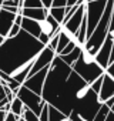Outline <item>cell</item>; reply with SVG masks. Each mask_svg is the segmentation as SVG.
<instances>
[{
	"label": "cell",
	"mask_w": 114,
	"mask_h": 121,
	"mask_svg": "<svg viewBox=\"0 0 114 121\" xmlns=\"http://www.w3.org/2000/svg\"><path fill=\"white\" fill-rule=\"evenodd\" d=\"M43 47L44 44L39 39L22 29L19 34L6 37L0 46V70L10 76L19 67L33 61Z\"/></svg>",
	"instance_id": "6da1fadb"
},
{
	"label": "cell",
	"mask_w": 114,
	"mask_h": 121,
	"mask_svg": "<svg viewBox=\"0 0 114 121\" xmlns=\"http://www.w3.org/2000/svg\"><path fill=\"white\" fill-rule=\"evenodd\" d=\"M71 69L80 77H83L88 84H91L96 78H98L100 76H103L105 73V70L97 63L96 54L90 53L86 47H83L79 58L76 60V63L71 66Z\"/></svg>",
	"instance_id": "7a4b0ae2"
},
{
	"label": "cell",
	"mask_w": 114,
	"mask_h": 121,
	"mask_svg": "<svg viewBox=\"0 0 114 121\" xmlns=\"http://www.w3.org/2000/svg\"><path fill=\"white\" fill-rule=\"evenodd\" d=\"M107 4V0H91L86 3V17H87V39L94 31L96 26L98 24L104 9Z\"/></svg>",
	"instance_id": "3957f363"
},
{
	"label": "cell",
	"mask_w": 114,
	"mask_h": 121,
	"mask_svg": "<svg viewBox=\"0 0 114 121\" xmlns=\"http://www.w3.org/2000/svg\"><path fill=\"white\" fill-rule=\"evenodd\" d=\"M16 95L23 101V104H24L26 107H29L30 110H33L37 115H40L41 108H43V105H44V103H46L40 94L31 91V90L27 88L26 86H22V87L19 88V91H17Z\"/></svg>",
	"instance_id": "277c9868"
},
{
	"label": "cell",
	"mask_w": 114,
	"mask_h": 121,
	"mask_svg": "<svg viewBox=\"0 0 114 121\" xmlns=\"http://www.w3.org/2000/svg\"><path fill=\"white\" fill-rule=\"evenodd\" d=\"M57 54H56V50H53L48 44H46L43 48H41V51L37 54V57L34 58V61H33V67H31V70H30V74L29 76H33V74H36L37 71H40L41 69H44V67H48L50 64H51V61L54 60V57H56Z\"/></svg>",
	"instance_id": "5b68a950"
},
{
	"label": "cell",
	"mask_w": 114,
	"mask_h": 121,
	"mask_svg": "<svg viewBox=\"0 0 114 121\" xmlns=\"http://www.w3.org/2000/svg\"><path fill=\"white\" fill-rule=\"evenodd\" d=\"M48 69H50V66L41 69L40 71H37V73L33 74V76H29L23 86H26V87L30 88L31 91H34V93H37V94L41 95L43 87H44V81H46V77H47V73H48Z\"/></svg>",
	"instance_id": "8992f818"
},
{
	"label": "cell",
	"mask_w": 114,
	"mask_h": 121,
	"mask_svg": "<svg viewBox=\"0 0 114 121\" xmlns=\"http://www.w3.org/2000/svg\"><path fill=\"white\" fill-rule=\"evenodd\" d=\"M86 3H87V2H86ZM86 3L80 4V6H79V9L73 13V16L61 24V26H63V29H64V30H67V31H69L70 34H73V36L77 33V30L80 29L81 22H83V19H84V14H86Z\"/></svg>",
	"instance_id": "52a82bcc"
},
{
	"label": "cell",
	"mask_w": 114,
	"mask_h": 121,
	"mask_svg": "<svg viewBox=\"0 0 114 121\" xmlns=\"http://www.w3.org/2000/svg\"><path fill=\"white\" fill-rule=\"evenodd\" d=\"M111 47H113V37L108 34L104 40V43L101 44V47L98 48V51L96 53V60L97 63L104 69L107 70L108 64H110V56H111Z\"/></svg>",
	"instance_id": "ba28073f"
},
{
	"label": "cell",
	"mask_w": 114,
	"mask_h": 121,
	"mask_svg": "<svg viewBox=\"0 0 114 121\" xmlns=\"http://www.w3.org/2000/svg\"><path fill=\"white\" fill-rule=\"evenodd\" d=\"M16 13H12V12H7L6 9L2 7L0 10V34L7 37L13 23H14V19H16Z\"/></svg>",
	"instance_id": "9c48e42d"
},
{
	"label": "cell",
	"mask_w": 114,
	"mask_h": 121,
	"mask_svg": "<svg viewBox=\"0 0 114 121\" xmlns=\"http://www.w3.org/2000/svg\"><path fill=\"white\" fill-rule=\"evenodd\" d=\"M114 95V78L110 76V74H107V73H104V77H103V86H101V90H100V93H98V100L101 101V103H104V101H107L110 97H113Z\"/></svg>",
	"instance_id": "30bf717a"
},
{
	"label": "cell",
	"mask_w": 114,
	"mask_h": 121,
	"mask_svg": "<svg viewBox=\"0 0 114 121\" xmlns=\"http://www.w3.org/2000/svg\"><path fill=\"white\" fill-rule=\"evenodd\" d=\"M20 14L23 17H29V19H34V20H44L48 14V9L46 7H22Z\"/></svg>",
	"instance_id": "8fae6325"
},
{
	"label": "cell",
	"mask_w": 114,
	"mask_h": 121,
	"mask_svg": "<svg viewBox=\"0 0 114 121\" xmlns=\"http://www.w3.org/2000/svg\"><path fill=\"white\" fill-rule=\"evenodd\" d=\"M22 29L24 31H27L29 34H31L33 37L39 39L41 34V27H40V22L34 20V19H29V17H23L22 20Z\"/></svg>",
	"instance_id": "7c38bea8"
},
{
	"label": "cell",
	"mask_w": 114,
	"mask_h": 121,
	"mask_svg": "<svg viewBox=\"0 0 114 121\" xmlns=\"http://www.w3.org/2000/svg\"><path fill=\"white\" fill-rule=\"evenodd\" d=\"M33 61H34V60H33ZM33 61H30V63H27V64L19 67V69L14 70L10 76H12L16 81H19L20 84H24V81L27 80V77H29V74H30V70H31V67H33Z\"/></svg>",
	"instance_id": "4fadbf2b"
},
{
	"label": "cell",
	"mask_w": 114,
	"mask_h": 121,
	"mask_svg": "<svg viewBox=\"0 0 114 121\" xmlns=\"http://www.w3.org/2000/svg\"><path fill=\"white\" fill-rule=\"evenodd\" d=\"M73 34H70L67 30L63 29V26L60 27V31H59V44H57V48H56V54H60L63 51V48L73 40Z\"/></svg>",
	"instance_id": "5bb4252c"
},
{
	"label": "cell",
	"mask_w": 114,
	"mask_h": 121,
	"mask_svg": "<svg viewBox=\"0 0 114 121\" xmlns=\"http://www.w3.org/2000/svg\"><path fill=\"white\" fill-rule=\"evenodd\" d=\"M48 121H73V120L64 112H61L60 110H57L56 107L48 104Z\"/></svg>",
	"instance_id": "9a60e30c"
},
{
	"label": "cell",
	"mask_w": 114,
	"mask_h": 121,
	"mask_svg": "<svg viewBox=\"0 0 114 121\" xmlns=\"http://www.w3.org/2000/svg\"><path fill=\"white\" fill-rule=\"evenodd\" d=\"M81 50H83V47H81V46H79V47H76L73 51H70L69 54H63V56H60V57L63 58V61H64V63H67L69 66H73V64L76 63V60L79 58V56H80Z\"/></svg>",
	"instance_id": "2e32d148"
},
{
	"label": "cell",
	"mask_w": 114,
	"mask_h": 121,
	"mask_svg": "<svg viewBox=\"0 0 114 121\" xmlns=\"http://www.w3.org/2000/svg\"><path fill=\"white\" fill-rule=\"evenodd\" d=\"M48 13L59 22L60 24H63V22H64V17H66V7H54V6H51L50 9H48Z\"/></svg>",
	"instance_id": "e0dca14e"
},
{
	"label": "cell",
	"mask_w": 114,
	"mask_h": 121,
	"mask_svg": "<svg viewBox=\"0 0 114 121\" xmlns=\"http://www.w3.org/2000/svg\"><path fill=\"white\" fill-rule=\"evenodd\" d=\"M23 108H24V104H23V101L16 95L12 101H10V111L12 112H14L16 115H22V112H23Z\"/></svg>",
	"instance_id": "ac0fdd59"
},
{
	"label": "cell",
	"mask_w": 114,
	"mask_h": 121,
	"mask_svg": "<svg viewBox=\"0 0 114 121\" xmlns=\"http://www.w3.org/2000/svg\"><path fill=\"white\" fill-rule=\"evenodd\" d=\"M110 111H111V108L107 107V105L103 103L101 107H100V110L97 111V114H96V117H94L93 121H105V118H107V115L110 114Z\"/></svg>",
	"instance_id": "d6986e66"
},
{
	"label": "cell",
	"mask_w": 114,
	"mask_h": 121,
	"mask_svg": "<svg viewBox=\"0 0 114 121\" xmlns=\"http://www.w3.org/2000/svg\"><path fill=\"white\" fill-rule=\"evenodd\" d=\"M20 117H22L24 121H40V120H39V115H37L33 110H30L29 107H26V105H24L23 112H22Z\"/></svg>",
	"instance_id": "ffe728a7"
},
{
	"label": "cell",
	"mask_w": 114,
	"mask_h": 121,
	"mask_svg": "<svg viewBox=\"0 0 114 121\" xmlns=\"http://www.w3.org/2000/svg\"><path fill=\"white\" fill-rule=\"evenodd\" d=\"M79 46H80V44H79V43H77V40L73 37V40H71V41H70V43H69V44H67L64 48H63V51H61L59 56H63V54H69L70 51H73V50H74L76 47H79ZM81 47H83V46H81Z\"/></svg>",
	"instance_id": "44dd1931"
},
{
	"label": "cell",
	"mask_w": 114,
	"mask_h": 121,
	"mask_svg": "<svg viewBox=\"0 0 114 121\" xmlns=\"http://www.w3.org/2000/svg\"><path fill=\"white\" fill-rule=\"evenodd\" d=\"M22 7H43L41 0H23Z\"/></svg>",
	"instance_id": "7402d4cb"
},
{
	"label": "cell",
	"mask_w": 114,
	"mask_h": 121,
	"mask_svg": "<svg viewBox=\"0 0 114 121\" xmlns=\"http://www.w3.org/2000/svg\"><path fill=\"white\" fill-rule=\"evenodd\" d=\"M103 77H104V74H103V76H100L98 78H96V80L90 84V86H91V88L94 90V93H97V94H98V93H100V90H101V86H103Z\"/></svg>",
	"instance_id": "603a6c76"
},
{
	"label": "cell",
	"mask_w": 114,
	"mask_h": 121,
	"mask_svg": "<svg viewBox=\"0 0 114 121\" xmlns=\"http://www.w3.org/2000/svg\"><path fill=\"white\" fill-rule=\"evenodd\" d=\"M9 103V98L6 95V91H4V87L0 84V110H3V107Z\"/></svg>",
	"instance_id": "cb8c5ba5"
},
{
	"label": "cell",
	"mask_w": 114,
	"mask_h": 121,
	"mask_svg": "<svg viewBox=\"0 0 114 121\" xmlns=\"http://www.w3.org/2000/svg\"><path fill=\"white\" fill-rule=\"evenodd\" d=\"M39 120L40 121H48V104L47 103H44V105L41 108V112L39 115Z\"/></svg>",
	"instance_id": "d4e9b609"
},
{
	"label": "cell",
	"mask_w": 114,
	"mask_h": 121,
	"mask_svg": "<svg viewBox=\"0 0 114 121\" xmlns=\"http://www.w3.org/2000/svg\"><path fill=\"white\" fill-rule=\"evenodd\" d=\"M20 30H22V26L13 23V26H12V29H10V31H9V34H7V37H13V36H16V34H19Z\"/></svg>",
	"instance_id": "484cf974"
},
{
	"label": "cell",
	"mask_w": 114,
	"mask_h": 121,
	"mask_svg": "<svg viewBox=\"0 0 114 121\" xmlns=\"http://www.w3.org/2000/svg\"><path fill=\"white\" fill-rule=\"evenodd\" d=\"M59 31H60V30H59ZM59 31H57V33L50 39V41H48V46H50L53 50H56V48H57V44H59Z\"/></svg>",
	"instance_id": "4316f807"
},
{
	"label": "cell",
	"mask_w": 114,
	"mask_h": 121,
	"mask_svg": "<svg viewBox=\"0 0 114 121\" xmlns=\"http://www.w3.org/2000/svg\"><path fill=\"white\" fill-rule=\"evenodd\" d=\"M19 120H20V117L16 115V114L12 112V111H9V112L6 114V118H4V121H19Z\"/></svg>",
	"instance_id": "83f0119b"
},
{
	"label": "cell",
	"mask_w": 114,
	"mask_h": 121,
	"mask_svg": "<svg viewBox=\"0 0 114 121\" xmlns=\"http://www.w3.org/2000/svg\"><path fill=\"white\" fill-rule=\"evenodd\" d=\"M69 117H70L73 121H87V120H84V118H83L79 112H76V111H71V114H70Z\"/></svg>",
	"instance_id": "f1b7e54d"
},
{
	"label": "cell",
	"mask_w": 114,
	"mask_h": 121,
	"mask_svg": "<svg viewBox=\"0 0 114 121\" xmlns=\"http://www.w3.org/2000/svg\"><path fill=\"white\" fill-rule=\"evenodd\" d=\"M53 6L54 7H66L67 0H53Z\"/></svg>",
	"instance_id": "f546056e"
},
{
	"label": "cell",
	"mask_w": 114,
	"mask_h": 121,
	"mask_svg": "<svg viewBox=\"0 0 114 121\" xmlns=\"http://www.w3.org/2000/svg\"><path fill=\"white\" fill-rule=\"evenodd\" d=\"M105 73H107V74H110V76H111V77L114 78V61L108 64V67H107V70H105Z\"/></svg>",
	"instance_id": "4dcf8cb0"
},
{
	"label": "cell",
	"mask_w": 114,
	"mask_h": 121,
	"mask_svg": "<svg viewBox=\"0 0 114 121\" xmlns=\"http://www.w3.org/2000/svg\"><path fill=\"white\" fill-rule=\"evenodd\" d=\"M41 3H43V7L50 9V7L53 6V0H41Z\"/></svg>",
	"instance_id": "1f68e13d"
},
{
	"label": "cell",
	"mask_w": 114,
	"mask_h": 121,
	"mask_svg": "<svg viewBox=\"0 0 114 121\" xmlns=\"http://www.w3.org/2000/svg\"><path fill=\"white\" fill-rule=\"evenodd\" d=\"M114 61V37H113V47H111V56H110V63Z\"/></svg>",
	"instance_id": "d6a6232c"
},
{
	"label": "cell",
	"mask_w": 114,
	"mask_h": 121,
	"mask_svg": "<svg viewBox=\"0 0 114 121\" xmlns=\"http://www.w3.org/2000/svg\"><path fill=\"white\" fill-rule=\"evenodd\" d=\"M77 2L79 0H67V7H71V6L77 4Z\"/></svg>",
	"instance_id": "836d02e7"
},
{
	"label": "cell",
	"mask_w": 114,
	"mask_h": 121,
	"mask_svg": "<svg viewBox=\"0 0 114 121\" xmlns=\"http://www.w3.org/2000/svg\"><path fill=\"white\" fill-rule=\"evenodd\" d=\"M6 111L4 110H0V121H4V118H6Z\"/></svg>",
	"instance_id": "e575fe53"
},
{
	"label": "cell",
	"mask_w": 114,
	"mask_h": 121,
	"mask_svg": "<svg viewBox=\"0 0 114 121\" xmlns=\"http://www.w3.org/2000/svg\"><path fill=\"white\" fill-rule=\"evenodd\" d=\"M105 121H114V112H113V111H110V114L107 115Z\"/></svg>",
	"instance_id": "d590c367"
},
{
	"label": "cell",
	"mask_w": 114,
	"mask_h": 121,
	"mask_svg": "<svg viewBox=\"0 0 114 121\" xmlns=\"http://www.w3.org/2000/svg\"><path fill=\"white\" fill-rule=\"evenodd\" d=\"M4 40H6V37H4V36H2V34H0V46L3 44V41H4Z\"/></svg>",
	"instance_id": "8d00e7d4"
},
{
	"label": "cell",
	"mask_w": 114,
	"mask_h": 121,
	"mask_svg": "<svg viewBox=\"0 0 114 121\" xmlns=\"http://www.w3.org/2000/svg\"><path fill=\"white\" fill-rule=\"evenodd\" d=\"M3 2H4V0H0V7H2V4H3Z\"/></svg>",
	"instance_id": "74e56055"
},
{
	"label": "cell",
	"mask_w": 114,
	"mask_h": 121,
	"mask_svg": "<svg viewBox=\"0 0 114 121\" xmlns=\"http://www.w3.org/2000/svg\"><path fill=\"white\" fill-rule=\"evenodd\" d=\"M111 111H113V112H114V105H113V107H111Z\"/></svg>",
	"instance_id": "f35d334b"
},
{
	"label": "cell",
	"mask_w": 114,
	"mask_h": 121,
	"mask_svg": "<svg viewBox=\"0 0 114 121\" xmlns=\"http://www.w3.org/2000/svg\"><path fill=\"white\" fill-rule=\"evenodd\" d=\"M19 121H24V120H23V118H22V117H20V120H19Z\"/></svg>",
	"instance_id": "ab89813d"
},
{
	"label": "cell",
	"mask_w": 114,
	"mask_h": 121,
	"mask_svg": "<svg viewBox=\"0 0 114 121\" xmlns=\"http://www.w3.org/2000/svg\"><path fill=\"white\" fill-rule=\"evenodd\" d=\"M87 2H91V0H87Z\"/></svg>",
	"instance_id": "60d3db41"
}]
</instances>
